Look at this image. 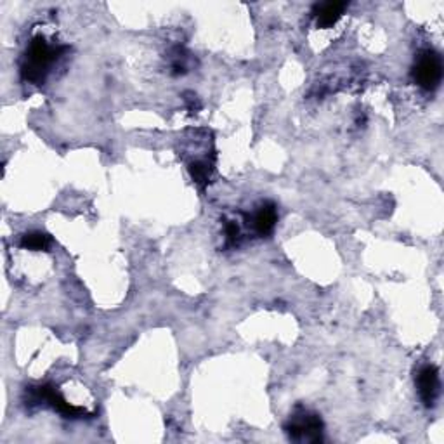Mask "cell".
<instances>
[{
  "mask_svg": "<svg viewBox=\"0 0 444 444\" xmlns=\"http://www.w3.org/2000/svg\"><path fill=\"white\" fill-rule=\"evenodd\" d=\"M65 51L61 47L51 45L44 37H37L28 47L26 54H24V61L21 65V75L26 82L38 83L44 82L45 75H47L49 68L52 62L59 58V54Z\"/></svg>",
  "mask_w": 444,
  "mask_h": 444,
  "instance_id": "1",
  "label": "cell"
},
{
  "mask_svg": "<svg viewBox=\"0 0 444 444\" xmlns=\"http://www.w3.org/2000/svg\"><path fill=\"white\" fill-rule=\"evenodd\" d=\"M49 245H51V236L45 232H28L21 239V246L30 250H45Z\"/></svg>",
  "mask_w": 444,
  "mask_h": 444,
  "instance_id": "7",
  "label": "cell"
},
{
  "mask_svg": "<svg viewBox=\"0 0 444 444\" xmlns=\"http://www.w3.org/2000/svg\"><path fill=\"white\" fill-rule=\"evenodd\" d=\"M225 234H228L229 241H236V238H238L239 234L238 225H236L234 222H228V224H225Z\"/></svg>",
  "mask_w": 444,
  "mask_h": 444,
  "instance_id": "9",
  "label": "cell"
},
{
  "mask_svg": "<svg viewBox=\"0 0 444 444\" xmlns=\"http://www.w3.org/2000/svg\"><path fill=\"white\" fill-rule=\"evenodd\" d=\"M288 437L293 441H305V443H318L321 441L323 422L316 413L307 409H298L290 416L284 425Z\"/></svg>",
  "mask_w": 444,
  "mask_h": 444,
  "instance_id": "2",
  "label": "cell"
},
{
  "mask_svg": "<svg viewBox=\"0 0 444 444\" xmlns=\"http://www.w3.org/2000/svg\"><path fill=\"white\" fill-rule=\"evenodd\" d=\"M345 2H326L321 6H316V17H318V24L321 28H330L342 17L343 10H345Z\"/></svg>",
  "mask_w": 444,
  "mask_h": 444,
  "instance_id": "6",
  "label": "cell"
},
{
  "mask_svg": "<svg viewBox=\"0 0 444 444\" xmlns=\"http://www.w3.org/2000/svg\"><path fill=\"white\" fill-rule=\"evenodd\" d=\"M189 172L191 177H193L198 184H205L208 180V176H210V170H208V166L205 165V163H191Z\"/></svg>",
  "mask_w": 444,
  "mask_h": 444,
  "instance_id": "8",
  "label": "cell"
},
{
  "mask_svg": "<svg viewBox=\"0 0 444 444\" xmlns=\"http://www.w3.org/2000/svg\"><path fill=\"white\" fill-rule=\"evenodd\" d=\"M416 387H418V394L423 404H425L427 408L434 406L437 395H439L441 387L439 370H437L436 366H432V364L423 366L422 370L418 371V375H416Z\"/></svg>",
  "mask_w": 444,
  "mask_h": 444,
  "instance_id": "4",
  "label": "cell"
},
{
  "mask_svg": "<svg viewBox=\"0 0 444 444\" xmlns=\"http://www.w3.org/2000/svg\"><path fill=\"white\" fill-rule=\"evenodd\" d=\"M413 78L422 89L434 90L441 83L443 78V62H441L439 54L432 51L423 52L413 68Z\"/></svg>",
  "mask_w": 444,
  "mask_h": 444,
  "instance_id": "3",
  "label": "cell"
},
{
  "mask_svg": "<svg viewBox=\"0 0 444 444\" xmlns=\"http://www.w3.org/2000/svg\"><path fill=\"white\" fill-rule=\"evenodd\" d=\"M278 221V212L276 207L273 203H264L259 210L253 215V229L257 231V234L266 236L269 234L274 229Z\"/></svg>",
  "mask_w": 444,
  "mask_h": 444,
  "instance_id": "5",
  "label": "cell"
}]
</instances>
